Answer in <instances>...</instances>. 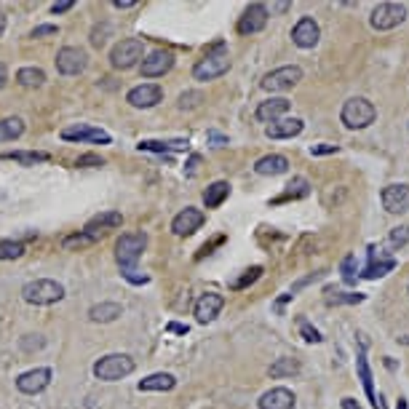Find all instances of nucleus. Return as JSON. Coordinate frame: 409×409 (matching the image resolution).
I'll list each match as a JSON object with an SVG mask.
<instances>
[{"instance_id":"1","label":"nucleus","mask_w":409,"mask_h":409,"mask_svg":"<svg viewBox=\"0 0 409 409\" xmlns=\"http://www.w3.org/2000/svg\"><path fill=\"white\" fill-rule=\"evenodd\" d=\"M145 246H147V236L145 233H126L115 243V259H118L120 273H123V278L129 284H147L150 281L145 273L136 271V262H139V257L145 252Z\"/></svg>"},{"instance_id":"2","label":"nucleus","mask_w":409,"mask_h":409,"mask_svg":"<svg viewBox=\"0 0 409 409\" xmlns=\"http://www.w3.org/2000/svg\"><path fill=\"white\" fill-rule=\"evenodd\" d=\"M375 118H377L375 104L369 102V99H364V97H351L340 110V120L345 123V129H351V131L367 129L369 123H375Z\"/></svg>"},{"instance_id":"3","label":"nucleus","mask_w":409,"mask_h":409,"mask_svg":"<svg viewBox=\"0 0 409 409\" xmlns=\"http://www.w3.org/2000/svg\"><path fill=\"white\" fill-rule=\"evenodd\" d=\"M65 297V287L51 278H38L22 287V300L30 305H54Z\"/></svg>"},{"instance_id":"4","label":"nucleus","mask_w":409,"mask_h":409,"mask_svg":"<svg viewBox=\"0 0 409 409\" xmlns=\"http://www.w3.org/2000/svg\"><path fill=\"white\" fill-rule=\"evenodd\" d=\"M230 70V56L225 54V46L217 43L211 51L206 54L204 59H198L195 62V67H193V78L195 81H214V78H220Z\"/></svg>"},{"instance_id":"5","label":"nucleus","mask_w":409,"mask_h":409,"mask_svg":"<svg viewBox=\"0 0 409 409\" xmlns=\"http://www.w3.org/2000/svg\"><path fill=\"white\" fill-rule=\"evenodd\" d=\"M131 372H134V358L126 356V353H110V356H102L94 364V375L99 380H107V383L123 380Z\"/></svg>"},{"instance_id":"6","label":"nucleus","mask_w":409,"mask_h":409,"mask_svg":"<svg viewBox=\"0 0 409 409\" xmlns=\"http://www.w3.org/2000/svg\"><path fill=\"white\" fill-rule=\"evenodd\" d=\"M145 59V43L139 38H123L110 51V65L115 70H131Z\"/></svg>"},{"instance_id":"7","label":"nucleus","mask_w":409,"mask_h":409,"mask_svg":"<svg viewBox=\"0 0 409 409\" xmlns=\"http://www.w3.org/2000/svg\"><path fill=\"white\" fill-rule=\"evenodd\" d=\"M404 19H407V6L404 3H380L372 11V17H369V24L380 33H385V30L404 24Z\"/></svg>"},{"instance_id":"8","label":"nucleus","mask_w":409,"mask_h":409,"mask_svg":"<svg viewBox=\"0 0 409 409\" xmlns=\"http://www.w3.org/2000/svg\"><path fill=\"white\" fill-rule=\"evenodd\" d=\"M300 81H303V70L297 67V65H289V67H278V70H273V72H268V75L259 81V86H262L265 91H289V88H294Z\"/></svg>"},{"instance_id":"9","label":"nucleus","mask_w":409,"mask_h":409,"mask_svg":"<svg viewBox=\"0 0 409 409\" xmlns=\"http://www.w3.org/2000/svg\"><path fill=\"white\" fill-rule=\"evenodd\" d=\"M88 65V54L83 49H75V46H65L62 51L56 54V70L62 75H81Z\"/></svg>"},{"instance_id":"10","label":"nucleus","mask_w":409,"mask_h":409,"mask_svg":"<svg viewBox=\"0 0 409 409\" xmlns=\"http://www.w3.org/2000/svg\"><path fill=\"white\" fill-rule=\"evenodd\" d=\"M163 99V88L158 83H142L134 86L129 94H126V102L131 107H139V110H147V107H155V104Z\"/></svg>"},{"instance_id":"11","label":"nucleus","mask_w":409,"mask_h":409,"mask_svg":"<svg viewBox=\"0 0 409 409\" xmlns=\"http://www.w3.org/2000/svg\"><path fill=\"white\" fill-rule=\"evenodd\" d=\"M383 209L391 214H404L409 211V185L399 182V185H388L383 188Z\"/></svg>"},{"instance_id":"12","label":"nucleus","mask_w":409,"mask_h":409,"mask_svg":"<svg viewBox=\"0 0 409 409\" xmlns=\"http://www.w3.org/2000/svg\"><path fill=\"white\" fill-rule=\"evenodd\" d=\"M204 211L201 209H193V206H188V209H182L174 220H171V230H174V236H193L201 225H204Z\"/></svg>"},{"instance_id":"13","label":"nucleus","mask_w":409,"mask_h":409,"mask_svg":"<svg viewBox=\"0 0 409 409\" xmlns=\"http://www.w3.org/2000/svg\"><path fill=\"white\" fill-rule=\"evenodd\" d=\"M62 139L67 142H99V145H110V134L104 129L88 126V123H78V126H67L62 131Z\"/></svg>"},{"instance_id":"14","label":"nucleus","mask_w":409,"mask_h":409,"mask_svg":"<svg viewBox=\"0 0 409 409\" xmlns=\"http://www.w3.org/2000/svg\"><path fill=\"white\" fill-rule=\"evenodd\" d=\"M319 38H321V30H319L316 19L310 17H303L291 30V40H294L297 49H313L319 43Z\"/></svg>"},{"instance_id":"15","label":"nucleus","mask_w":409,"mask_h":409,"mask_svg":"<svg viewBox=\"0 0 409 409\" xmlns=\"http://www.w3.org/2000/svg\"><path fill=\"white\" fill-rule=\"evenodd\" d=\"M171 67H174V54L163 51V49L147 54V56L142 59V75H145V78H161V75H166Z\"/></svg>"},{"instance_id":"16","label":"nucleus","mask_w":409,"mask_h":409,"mask_svg":"<svg viewBox=\"0 0 409 409\" xmlns=\"http://www.w3.org/2000/svg\"><path fill=\"white\" fill-rule=\"evenodd\" d=\"M265 24H268V8H265L262 3H252V6L243 11V17L239 19V33L255 35V33H259V30H265Z\"/></svg>"},{"instance_id":"17","label":"nucleus","mask_w":409,"mask_h":409,"mask_svg":"<svg viewBox=\"0 0 409 409\" xmlns=\"http://www.w3.org/2000/svg\"><path fill=\"white\" fill-rule=\"evenodd\" d=\"M49 383H51V369H46V367H40V369H30V372H24V375L17 377V388L22 393H35L46 391L49 388Z\"/></svg>"},{"instance_id":"18","label":"nucleus","mask_w":409,"mask_h":409,"mask_svg":"<svg viewBox=\"0 0 409 409\" xmlns=\"http://www.w3.org/2000/svg\"><path fill=\"white\" fill-rule=\"evenodd\" d=\"M222 305H225V297L217 294V291H206V294H201L198 303H195V319H198V324L214 321V319L220 316Z\"/></svg>"},{"instance_id":"19","label":"nucleus","mask_w":409,"mask_h":409,"mask_svg":"<svg viewBox=\"0 0 409 409\" xmlns=\"http://www.w3.org/2000/svg\"><path fill=\"white\" fill-rule=\"evenodd\" d=\"M291 102L289 99H284V97H275V99H265V102L257 104V120H262V123H275V120L287 118V113H289Z\"/></svg>"},{"instance_id":"20","label":"nucleus","mask_w":409,"mask_h":409,"mask_svg":"<svg viewBox=\"0 0 409 409\" xmlns=\"http://www.w3.org/2000/svg\"><path fill=\"white\" fill-rule=\"evenodd\" d=\"M303 129H305V123L300 118H281L275 120V123H271L265 129V134L271 136V139H291V136L303 134Z\"/></svg>"},{"instance_id":"21","label":"nucleus","mask_w":409,"mask_h":409,"mask_svg":"<svg viewBox=\"0 0 409 409\" xmlns=\"http://www.w3.org/2000/svg\"><path fill=\"white\" fill-rule=\"evenodd\" d=\"M294 407V393L289 388H271L259 396V409H291Z\"/></svg>"},{"instance_id":"22","label":"nucleus","mask_w":409,"mask_h":409,"mask_svg":"<svg viewBox=\"0 0 409 409\" xmlns=\"http://www.w3.org/2000/svg\"><path fill=\"white\" fill-rule=\"evenodd\" d=\"M396 268V259L393 257H385L375 252V249H369V265H367V271L361 273L364 278H369V281H375V278H383L385 273H391Z\"/></svg>"},{"instance_id":"23","label":"nucleus","mask_w":409,"mask_h":409,"mask_svg":"<svg viewBox=\"0 0 409 409\" xmlns=\"http://www.w3.org/2000/svg\"><path fill=\"white\" fill-rule=\"evenodd\" d=\"M255 171L257 174H262V177H278V174H287L289 171V161H287V155H265V158H259L255 163Z\"/></svg>"},{"instance_id":"24","label":"nucleus","mask_w":409,"mask_h":409,"mask_svg":"<svg viewBox=\"0 0 409 409\" xmlns=\"http://www.w3.org/2000/svg\"><path fill=\"white\" fill-rule=\"evenodd\" d=\"M123 225V217H120V211H102V214H97V217H91V220L86 222V233H91V236H99V230H110V227H120Z\"/></svg>"},{"instance_id":"25","label":"nucleus","mask_w":409,"mask_h":409,"mask_svg":"<svg viewBox=\"0 0 409 409\" xmlns=\"http://www.w3.org/2000/svg\"><path fill=\"white\" fill-rule=\"evenodd\" d=\"M356 367H358V377H361V383H364V391H367L369 401H372V409H383V404H380V399H377V393H375L372 369H369V361H367V356H364V351L356 356Z\"/></svg>"},{"instance_id":"26","label":"nucleus","mask_w":409,"mask_h":409,"mask_svg":"<svg viewBox=\"0 0 409 409\" xmlns=\"http://www.w3.org/2000/svg\"><path fill=\"white\" fill-rule=\"evenodd\" d=\"M177 385V377L169 375V372H155V375H147L145 380H139V391H171Z\"/></svg>"},{"instance_id":"27","label":"nucleus","mask_w":409,"mask_h":409,"mask_svg":"<svg viewBox=\"0 0 409 409\" xmlns=\"http://www.w3.org/2000/svg\"><path fill=\"white\" fill-rule=\"evenodd\" d=\"M120 313H123V307L118 303H99V305H94L88 310V319L97 321V324H110V321L118 319Z\"/></svg>"},{"instance_id":"28","label":"nucleus","mask_w":409,"mask_h":409,"mask_svg":"<svg viewBox=\"0 0 409 409\" xmlns=\"http://www.w3.org/2000/svg\"><path fill=\"white\" fill-rule=\"evenodd\" d=\"M185 147H188L185 139H169V142H163V139H145V142H139V150H145V153H171V150H185Z\"/></svg>"},{"instance_id":"29","label":"nucleus","mask_w":409,"mask_h":409,"mask_svg":"<svg viewBox=\"0 0 409 409\" xmlns=\"http://www.w3.org/2000/svg\"><path fill=\"white\" fill-rule=\"evenodd\" d=\"M307 193H310V185H307L305 177H294L287 190L278 195V198H273V204H284V201H294V198H305Z\"/></svg>"},{"instance_id":"30","label":"nucleus","mask_w":409,"mask_h":409,"mask_svg":"<svg viewBox=\"0 0 409 409\" xmlns=\"http://www.w3.org/2000/svg\"><path fill=\"white\" fill-rule=\"evenodd\" d=\"M227 195H230V185L227 182H211L209 188L204 190V204L206 209H217L222 201H227Z\"/></svg>"},{"instance_id":"31","label":"nucleus","mask_w":409,"mask_h":409,"mask_svg":"<svg viewBox=\"0 0 409 409\" xmlns=\"http://www.w3.org/2000/svg\"><path fill=\"white\" fill-rule=\"evenodd\" d=\"M24 134V120L22 118H3L0 120V142H14Z\"/></svg>"},{"instance_id":"32","label":"nucleus","mask_w":409,"mask_h":409,"mask_svg":"<svg viewBox=\"0 0 409 409\" xmlns=\"http://www.w3.org/2000/svg\"><path fill=\"white\" fill-rule=\"evenodd\" d=\"M17 83L24 88H38V86L46 83V72L40 67H22L17 72Z\"/></svg>"},{"instance_id":"33","label":"nucleus","mask_w":409,"mask_h":409,"mask_svg":"<svg viewBox=\"0 0 409 409\" xmlns=\"http://www.w3.org/2000/svg\"><path fill=\"white\" fill-rule=\"evenodd\" d=\"M300 372V361L297 358H278L271 364V377L281 380V377H291Z\"/></svg>"},{"instance_id":"34","label":"nucleus","mask_w":409,"mask_h":409,"mask_svg":"<svg viewBox=\"0 0 409 409\" xmlns=\"http://www.w3.org/2000/svg\"><path fill=\"white\" fill-rule=\"evenodd\" d=\"M3 158H6V161H17L22 166H35V163L49 161V155L46 153H6Z\"/></svg>"},{"instance_id":"35","label":"nucleus","mask_w":409,"mask_h":409,"mask_svg":"<svg viewBox=\"0 0 409 409\" xmlns=\"http://www.w3.org/2000/svg\"><path fill=\"white\" fill-rule=\"evenodd\" d=\"M99 239V236H91V233H75V236H67V239L62 241V246L65 249H83V246H91L94 241Z\"/></svg>"},{"instance_id":"36","label":"nucleus","mask_w":409,"mask_h":409,"mask_svg":"<svg viewBox=\"0 0 409 409\" xmlns=\"http://www.w3.org/2000/svg\"><path fill=\"white\" fill-rule=\"evenodd\" d=\"M326 303L329 305H353V303H364V294H345V291H326Z\"/></svg>"},{"instance_id":"37","label":"nucleus","mask_w":409,"mask_h":409,"mask_svg":"<svg viewBox=\"0 0 409 409\" xmlns=\"http://www.w3.org/2000/svg\"><path fill=\"white\" fill-rule=\"evenodd\" d=\"M24 255V243L19 241H0V259H19Z\"/></svg>"},{"instance_id":"38","label":"nucleus","mask_w":409,"mask_h":409,"mask_svg":"<svg viewBox=\"0 0 409 409\" xmlns=\"http://www.w3.org/2000/svg\"><path fill=\"white\" fill-rule=\"evenodd\" d=\"M259 275H262V268H259V265H255V268L243 271V275H241V278H236V281L230 284V289H246V287H252V284H255Z\"/></svg>"},{"instance_id":"39","label":"nucleus","mask_w":409,"mask_h":409,"mask_svg":"<svg viewBox=\"0 0 409 409\" xmlns=\"http://www.w3.org/2000/svg\"><path fill=\"white\" fill-rule=\"evenodd\" d=\"M340 271H342V281H345V284H356V257L353 255L345 257Z\"/></svg>"},{"instance_id":"40","label":"nucleus","mask_w":409,"mask_h":409,"mask_svg":"<svg viewBox=\"0 0 409 409\" xmlns=\"http://www.w3.org/2000/svg\"><path fill=\"white\" fill-rule=\"evenodd\" d=\"M201 94L198 91H185L182 97H179V110H193V107H198L201 104Z\"/></svg>"},{"instance_id":"41","label":"nucleus","mask_w":409,"mask_h":409,"mask_svg":"<svg viewBox=\"0 0 409 409\" xmlns=\"http://www.w3.org/2000/svg\"><path fill=\"white\" fill-rule=\"evenodd\" d=\"M388 241H391V246H404V243H409V225H404V227H393Z\"/></svg>"},{"instance_id":"42","label":"nucleus","mask_w":409,"mask_h":409,"mask_svg":"<svg viewBox=\"0 0 409 409\" xmlns=\"http://www.w3.org/2000/svg\"><path fill=\"white\" fill-rule=\"evenodd\" d=\"M297 326H300V332H303V337H305L307 342H321L319 329H313V326L307 324V319H297Z\"/></svg>"},{"instance_id":"43","label":"nucleus","mask_w":409,"mask_h":409,"mask_svg":"<svg viewBox=\"0 0 409 409\" xmlns=\"http://www.w3.org/2000/svg\"><path fill=\"white\" fill-rule=\"evenodd\" d=\"M104 161L99 158V155L88 153V155H81L78 161H75V166H102Z\"/></svg>"},{"instance_id":"44","label":"nucleus","mask_w":409,"mask_h":409,"mask_svg":"<svg viewBox=\"0 0 409 409\" xmlns=\"http://www.w3.org/2000/svg\"><path fill=\"white\" fill-rule=\"evenodd\" d=\"M56 33H59L56 24H40V27H35L30 38H46V35H56Z\"/></svg>"},{"instance_id":"45","label":"nucleus","mask_w":409,"mask_h":409,"mask_svg":"<svg viewBox=\"0 0 409 409\" xmlns=\"http://www.w3.org/2000/svg\"><path fill=\"white\" fill-rule=\"evenodd\" d=\"M337 150H340L337 145H313L310 155H329V153H337Z\"/></svg>"},{"instance_id":"46","label":"nucleus","mask_w":409,"mask_h":409,"mask_svg":"<svg viewBox=\"0 0 409 409\" xmlns=\"http://www.w3.org/2000/svg\"><path fill=\"white\" fill-rule=\"evenodd\" d=\"M209 142H211V147H225L227 145V136L217 134V131H209Z\"/></svg>"},{"instance_id":"47","label":"nucleus","mask_w":409,"mask_h":409,"mask_svg":"<svg viewBox=\"0 0 409 409\" xmlns=\"http://www.w3.org/2000/svg\"><path fill=\"white\" fill-rule=\"evenodd\" d=\"M75 3L72 0H62V3H54L51 6V14H65V11H70Z\"/></svg>"},{"instance_id":"48","label":"nucleus","mask_w":409,"mask_h":409,"mask_svg":"<svg viewBox=\"0 0 409 409\" xmlns=\"http://www.w3.org/2000/svg\"><path fill=\"white\" fill-rule=\"evenodd\" d=\"M340 404H342V409H361V404H358L356 399H351V396H348V399H342Z\"/></svg>"},{"instance_id":"49","label":"nucleus","mask_w":409,"mask_h":409,"mask_svg":"<svg viewBox=\"0 0 409 409\" xmlns=\"http://www.w3.org/2000/svg\"><path fill=\"white\" fill-rule=\"evenodd\" d=\"M24 351H33V348H43V340H24L22 342Z\"/></svg>"},{"instance_id":"50","label":"nucleus","mask_w":409,"mask_h":409,"mask_svg":"<svg viewBox=\"0 0 409 409\" xmlns=\"http://www.w3.org/2000/svg\"><path fill=\"white\" fill-rule=\"evenodd\" d=\"M8 83V70H6V65L0 62V88Z\"/></svg>"},{"instance_id":"51","label":"nucleus","mask_w":409,"mask_h":409,"mask_svg":"<svg viewBox=\"0 0 409 409\" xmlns=\"http://www.w3.org/2000/svg\"><path fill=\"white\" fill-rule=\"evenodd\" d=\"M113 6H115V8H131V6H136V3L134 0H115Z\"/></svg>"},{"instance_id":"52","label":"nucleus","mask_w":409,"mask_h":409,"mask_svg":"<svg viewBox=\"0 0 409 409\" xmlns=\"http://www.w3.org/2000/svg\"><path fill=\"white\" fill-rule=\"evenodd\" d=\"M171 332H177V335H185L188 332V326H182V324H169Z\"/></svg>"},{"instance_id":"53","label":"nucleus","mask_w":409,"mask_h":409,"mask_svg":"<svg viewBox=\"0 0 409 409\" xmlns=\"http://www.w3.org/2000/svg\"><path fill=\"white\" fill-rule=\"evenodd\" d=\"M3 30H6V14L0 11V35H3Z\"/></svg>"},{"instance_id":"54","label":"nucleus","mask_w":409,"mask_h":409,"mask_svg":"<svg viewBox=\"0 0 409 409\" xmlns=\"http://www.w3.org/2000/svg\"><path fill=\"white\" fill-rule=\"evenodd\" d=\"M396 409H407V401L401 399V401H399V407H396Z\"/></svg>"},{"instance_id":"55","label":"nucleus","mask_w":409,"mask_h":409,"mask_svg":"<svg viewBox=\"0 0 409 409\" xmlns=\"http://www.w3.org/2000/svg\"><path fill=\"white\" fill-rule=\"evenodd\" d=\"M407 291H409V289H407Z\"/></svg>"}]
</instances>
